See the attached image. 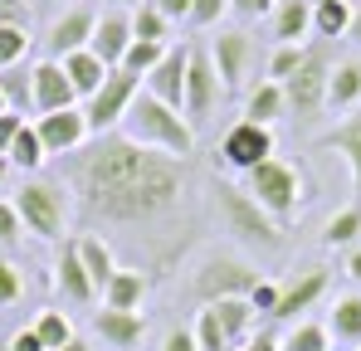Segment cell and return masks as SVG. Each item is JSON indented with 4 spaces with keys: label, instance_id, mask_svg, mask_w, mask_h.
<instances>
[{
    "label": "cell",
    "instance_id": "cell-48",
    "mask_svg": "<svg viewBox=\"0 0 361 351\" xmlns=\"http://www.w3.org/2000/svg\"><path fill=\"white\" fill-rule=\"evenodd\" d=\"M190 5H195V0H157V10H161L171 25H176V20H190Z\"/></svg>",
    "mask_w": 361,
    "mask_h": 351
},
{
    "label": "cell",
    "instance_id": "cell-19",
    "mask_svg": "<svg viewBox=\"0 0 361 351\" xmlns=\"http://www.w3.org/2000/svg\"><path fill=\"white\" fill-rule=\"evenodd\" d=\"M327 292V273L322 269H307L293 288L279 292V307H274V322H302V312L317 307V297Z\"/></svg>",
    "mask_w": 361,
    "mask_h": 351
},
{
    "label": "cell",
    "instance_id": "cell-53",
    "mask_svg": "<svg viewBox=\"0 0 361 351\" xmlns=\"http://www.w3.org/2000/svg\"><path fill=\"white\" fill-rule=\"evenodd\" d=\"M10 171H15V166H10V161L0 156V200H5V180H10Z\"/></svg>",
    "mask_w": 361,
    "mask_h": 351
},
{
    "label": "cell",
    "instance_id": "cell-54",
    "mask_svg": "<svg viewBox=\"0 0 361 351\" xmlns=\"http://www.w3.org/2000/svg\"><path fill=\"white\" fill-rule=\"evenodd\" d=\"M59 351H88V342H78V337H73V342H68V347H59Z\"/></svg>",
    "mask_w": 361,
    "mask_h": 351
},
{
    "label": "cell",
    "instance_id": "cell-10",
    "mask_svg": "<svg viewBox=\"0 0 361 351\" xmlns=\"http://www.w3.org/2000/svg\"><path fill=\"white\" fill-rule=\"evenodd\" d=\"M274 156V127H259V122H235L225 137H220V161L230 171H254L259 161Z\"/></svg>",
    "mask_w": 361,
    "mask_h": 351
},
{
    "label": "cell",
    "instance_id": "cell-32",
    "mask_svg": "<svg viewBox=\"0 0 361 351\" xmlns=\"http://www.w3.org/2000/svg\"><path fill=\"white\" fill-rule=\"evenodd\" d=\"M357 239H361V205L352 200L347 210H337V215L327 220L322 244H327V249H357Z\"/></svg>",
    "mask_w": 361,
    "mask_h": 351
},
{
    "label": "cell",
    "instance_id": "cell-58",
    "mask_svg": "<svg viewBox=\"0 0 361 351\" xmlns=\"http://www.w3.org/2000/svg\"><path fill=\"white\" fill-rule=\"evenodd\" d=\"M0 351H10V347H5V342H0Z\"/></svg>",
    "mask_w": 361,
    "mask_h": 351
},
{
    "label": "cell",
    "instance_id": "cell-8",
    "mask_svg": "<svg viewBox=\"0 0 361 351\" xmlns=\"http://www.w3.org/2000/svg\"><path fill=\"white\" fill-rule=\"evenodd\" d=\"M137 93H142V78H132L127 68H113V73L103 78V88L83 103L88 132H93V137H108L113 127H122V117H127V108H132Z\"/></svg>",
    "mask_w": 361,
    "mask_h": 351
},
{
    "label": "cell",
    "instance_id": "cell-16",
    "mask_svg": "<svg viewBox=\"0 0 361 351\" xmlns=\"http://www.w3.org/2000/svg\"><path fill=\"white\" fill-rule=\"evenodd\" d=\"M93 25H98V15L93 10H63L59 20L49 25V35H44V44H49V58H68L78 54V49H88V39H93Z\"/></svg>",
    "mask_w": 361,
    "mask_h": 351
},
{
    "label": "cell",
    "instance_id": "cell-31",
    "mask_svg": "<svg viewBox=\"0 0 361 351\" xmlns=\"http://www.w3.org/2000/svg\"><path fill=\"white\" fill-rule=\"evenodd\" d=\"M132 39H152V44H171V20L157 10V0H142L132 10Z\"/></svg>",
    "mask_w": 361,
    "mask_h": 351
},
{
    "label": "cell",
    "instance_id": "cell-6",
    "mask_svg": "<svg viewBox=\"0 0 361 351\" xmlns=\"http://www.w3.org/2000/svg\"><path fill=\"white\" fill-rule=\"evenodd\" d=\"M327 78H332V54H327V44H307L302 63L279 83V88H283V108L298 117V122L317 117L327 108Z\"/></svg>",
    "mask_w": 361,
    "mask_h": 351
},
{
    "label": "cell",
    "instance_id": "cell-18",
    "mask_svg": "<svg viewBox=\"0 0 361 351\" xmlns=\"http://www.w3.org/2000/svg\"><path fill=\"white\" fill-rule=\"evenodd\" d=\"M93 332L113 351H137L142 337H147V317L142 312H113V307H103V312H93Z\"/></svg>",
    "mask_w": 361,
    "mask_h": 351
},
{
    "label": "cell",
    "instance_id": "cell-21",
    "mask_svg": "<svg viewBox=\"0 0 361 351\" xmlns=\"http://www.w3.org/2000/svg\"><path fill=\"white\" fill-rule=\"evenodd\" d=\"M327 108H332V113H357L361 108V58L332 63V78H327Z\"/></svg>",
    "mask_w": 361,
    "mask_h": 351
},
{
    "label": "cell",
    "instance_id": "cell-34",
    "mask_svg": "<svg viewBox=\"0 0 361 351\" xmlns=\"http://www.w3.org/2000/svg\"><path fill=\"white\" fill-rule=\"evenodd\" d=\"M283 351H332V332H327V322H307V317H302L298 327L283 337Z\"/></svg>",
    "mask_w": 361,
    "mask_h": 351
},
{
    "label": "cell",
    "instance_id": "cell-42",
    "mask_svg": "<svg viewBox=\"0 0 361 351\" xmlns=\"http://www.w3.org/2000/svg\"><path fill=\"white\" fill-rule=\"evenodd\" d=\"M15 239H25L20 210H15V200H0V244H15Z\"/></svg>",
    "mask_w": 361,
    "mask_h": 351
},
{
    "label": "cell",
    "instance_id": "cell-23",
    "mask_svg": "<svg viewBox=\"0 0 361 351\" xmlns=\"http://www.w3.org/2000/svg\"><path fill=\"white\" fill-rule=\"evenodd\" d=\"M210 312H215V322L225 327V337L244 347V342H254V327H259V312L249 307V297H225V302H210Z\"/></svg>",
    "mask_w": 361,
    "mask_h": 351
},
{
    "label": "cell",
    "instance_id": "cell-50",
    "mask_svg": "<svg viewBox=\"0 0 361 351\" xmlns=\"http://www.w3.org/2000/svg\"><path fill=\"white\" fill-rule=\"evenodd\" d=\"M240 351H283V342H279L274 332H259V337H254V342H244Z\"/></svg>",
    "mask_w": 361,
    "mask_h": 351
},
{
    "label": "cell",
    "instance_id": "cell-39",
    "mask_svg": "<svg viewBox=\"0 0 361 351\" xmlns=\"http://www.w3.org/2000/svg\"><path fill=\"white\" fill-rule=\"evenodd\" d=\"M302 54H307V44H279L274 58H269V83H283V78L302 63Z\"/></svg>",
    "mask_w": 361,
    "mask_h": 351
},
{
    "label": "cell",
    "instance_id": "cell-38",
    "mask_svg": "<svg viewBox=\"0 0 361 351\" xmlns=\"http://www.w3.org/2000/svg\"><path fill=\"white\" fill-rule=\"evenodd\" d=\"M30 25H0V68H10V63H25L30 54Z\"/></svg>",
    "mask_w": 361,
    "mask_h": 351
},
{
    "label": "cell",
    "instance_id": "cell-49",
    "mask_svg": "<svg viewBox=\"0 0 361 351\" xmlns=\"http://www.w3.org/2000/svg\"><path fill=\"white\" fill-rule=\"evenodd\" d=\"M5 347H10V351H44V342L35 337V327H25V332H15Z\"/></svg>",
    "mask_w": 361,
    "mask_h": 351
},
{
    "label": "cell",
    "instance_id": "cell-20",
    "mask_svg": "<svg viewBox=\"0 0 361 351\" xmlns=\"http://www.w3.org/2000/svg\"><path fill=\"white\" fill-rule=\"evenodd\" d=\"M317 147L347 156V166H352V190H357V205H361V108H357V113H347V122H337L332 132H322Z\"/></svg>",
    "mask_w": 361,
    "mask_h": 351
},
{
    "label": "cell",
    "instance_id": "cell-3",
    "mask_svg": "<svg viewBox=\"0 0 361 351\" xmlns=\"http://www.w3.org/2000/svg\"><path fill=\"white\" fill-rule=\"evenodd\" d=\"M73 190L63 180H49V176H30L20 180L15 190V210H20V225L35 234V239H63V225L73 215Z\"/></svg>",
    "mask_w": 361,
    "mask_h": 351
},
{
    "label": "cell",
    "instance_id": "cell-56",
    "mask_svg": "<svg viewBox=\"0 0 361 351\" xmlns=\"http://www.w3.org/2000/svg\"><path fill=\"white\" fill-rule=\"evenodd\" d=\"M307 5H312V10H317V5H337V0H307Z\"/></svg>",
    "mask_w": 361,
    "mask_h": 351
},
{
    "label": "cell",
    "instance_id": "cell-11",
    "mask_svg": "<svg viewBox=\"0 0 361 351\" xmlns=\"http://www.w3.org/2000/svg\"><path fill=\"white\" fill-rule=\"evenodd\" d=\"M35 132H39V142H44V152H49V156H73V152H83V147H88V137H93L83 108H63V113L35 117Z\"/></svg>",
    "mask_w": 361,
    "mask_h": 351
},
{
    "label": "cell",
    "instance_id": "cell-25",
    "mask_svg": "<svg viewBox=\"0 0 361 351\" xmlns=\"http://www.w3.org/2000/svg\"><path fill=\"white\" fill-rule=\"evenodd\" d=\"M307 30H312V5L307 0H279L274 5V39L279 44H302Z\"/></svg>",
    "mask_w": 361,
    "mask_h": 351
},
{
    "label": "cell",
    "instance_id": "cell-41",
    "mask_svg": "<svg viewBox=\"0 0 361 351\" xmlns=\"http://www.w3.org/2000/svg\"><path fill=\"white\" fill-rule=\"evenodd\" d=\"M225 10H230V0H195V5H190V25H195V30H210V25H220Z\"/></svg>",
    "mask_w": 361,
    "mask_h": 351
},
{
    "label": "cell",
    "instance_id": "cell-59",
    "mask_svg": "<svg viewBox=\"0 0 361 351\" xmlns=\"http://www.w3.org/2000/svg\"><path fill=\"white\" fill-rule=\"evenodd\" d=\"M357 351H361V347H357Z\"/></svg>",
    "mask_w": 361,
    "mask_h": 351
},
{
    "label": "cell",
    "instance_id": "cell-1",
    "mask_svg": "<svg viewBox=\"0 0 361 351\" xmlns=\"http://www.w3.org/2000/svg\"><path fill=\"white\" fill-rule=\"evenodd\" d=\"M73 195L88 225H157L185 195V161L108 132L83 147L73 166Z\"/></svg>",
    "mask_w": 361,
    "mask_h": 351
},
{
    "label": "cell",
    "instance_id": "cell-12",
    "mask_svg": "<svg viewBox=\"0 0 361 351\" xmlns=\"http://www.w3.org/2000/svg\"><path fill=\"white\" fill-rule=\"evenodd\" d=\"M185 63H190V44H171L161 54V63L142 78V93H152L166 108H180L185 103Z\"/></svg>",
    "mask_w": 361,
    "mask_h": 351
},
{
    "label": "cell",
    "instance_id": "cell-51",
    "mask_svg": "<svg viewBox=\"0 0 361 351\" xmlns=\"http://www.w3.org/2000/svg\"><path fill=\"white\" fill-rule=\"evenodd\" d=\"M347 39H352V44H361V0L352 5V25H347Z\"/></svg>",
    "mask_w": 361,
    "mask_h": 351
},
{
    "label": "cell",
    "instance_id": "cell-26",
    "mask_svg": "<svg viewBox=\"0 0 361 351\" xmlns=\"http://www.w3.org/2000/svg\"><path fill=\"white\" fill-rule=\"evenodd\" d=\"M142 297H147V278L137 269H118L113 283L103 288V307H113V312H142Z\"/></svg>",
    "mask_w": 361,
    "mask_h": 351
},
{
    "label": "cell",
    "instance_id": "cell-55",
    "mask_svg": "<svg viewBox=\"0 0 361 351\" xmlns=\"http://www.w3.org/2000/svg\"><path fill=\"white\" fill-rule=\"evenodd\" d=\"M127 5H132V10H137V5H142V0H113V10H127Z\"/></svg>",
    "mask_w": 361,
    "mask_h": 351
},
{
    "label": "cell",
    "instance_id": "cell-37",
    "mask_svg": "<svg viewBox=\"0 0 361 351\" xmlns=\"http://www.w3.org/2000/svg\"><path fill=\"white\" fill-rule=\"evenodd\" d=\"M171 44H152V39H132V49H127V58H122V68L132 73V78H147L157 63H161V54H166Z\"/></svg>",
    "mask_w": 361,
    "mask_h": 351
},
{
    "label": "cell",
    "instance_id": "cell-46",
    "mask_svg": "<svg viewBox=\"0 0 361 351\" xmlns=\"http://www.w3.org/2000/svg\"><path fill=\"white\" fill-rule=\"evenodd\" d=\"M161 351H200V347H195V337H190L185 327H171L166 342H161Z\"/></svg>",
    "mask_w": 361,
    "mask_h": 351
},
{
    "label": "cell",
    "instance_id": "cell-27",
    "mask_svg": "<svg viewBox=\"0 0 361 351\" xmlns=\"http://www.w3.org/2000/svg\"><path fill=\"white\" fill-rule=\"evenodd\" d=\"M327 332H332V342L361 347V292H347V297L332 302V312H327Z\"/></svg>",
    "mask_w": 361,
    "mask_h": 351
},
{
    "label": "cell",
    "instance_id": "cell-15",
    "mask_svg": "<svg viewBox=\"0 0 361 351\" xmlns=\"http://www.w3.org/2000/svg\"><path fill=\"white\" fill-rule=\"evenodd\" d=\"M63 108H78V93H73L63 63L59 58L35 63V113L44 117V113H63Z\"/></svg>",
    "mask_w": 361,
    "mask_h": 351
},
{
    "label": "cell",
    "instance_id": "cell-43",
    "mask_svg": "<svg viewBox=\"0 0 361 351\" xmlns=\"http://www.w3.org/2000/svg\"><path fill=\"white\" fill-rule=\"evenodd\" d=\"M279 292H283V288H274V283H269V278H264V283H259V288L249 292V307H254V312H259V317H274V307H279Z\"/></svg>",
    "mask_w": 361,
    "mask_h": 351
},
{
    "label": "cell",
    "instance_id": "cell-36",
    "mask_svg": "<svg viewBox=\"0 0 361 351\" xmlns=\"http://www.w3.org/2000/svg\"><path fill=\"white\" fill-rule=\"evenodd\" d=\"M190 337H195V347H200V351H240L230 337H225V327L215 322V312H210V307H200V317H195Z\"/></svg>",
    "mask_w": 361,
    "mask_h": 351
},
{
    "label": "cell",
    "instance_id": "cell-13",
    "mask_svg": "<svg viewBox=\"0 0 361 351\" xmlns=\"http://www.w3.org/2000/svg\"><path fill=\"white\" fill-rule=\"evenodd\" d=\"M249 58H254V44H249V35H240V30H220V35L210 39V63H215L225 93L244 88V78H249Z\"/></svg>",
    "mask_w": 361,
    "mask_h": 351
},
{
    "label": "cell",
    "instance_id": "cell-2",
    "mask_svg": "<svg viewBox=\"0 0 361 351\" xmlns=\"http://www.w3.org/2000/svg\"><path fill=\"white\" fill-rule=\"evenodd\" d=\"M122 137L137 142V147H147V152L176 156V161H185V156L195 152V127L185 122V113L157 103L152 93H137V98H132V108L122 117Z\"/></svg>",
    "mask_w": 361,
    "mask_h": 351
},
{
    "label": "cell",
    "instance_id": "cell-52",
    "mask_svg": "<svg viewBox=\"0 0 361 351\" xmlns=\"http://www.w3.org/2000/svg\"><path fill=\"white\" fill-rule=\"evenodd\" d=\"M347 273H352V278H357V283H361V244H357V249H352V254H347Z\"/></svg>",
    "mask_w": 361,
    "mask_h": 351
},
{
    "label": "cell",
    "instance_id": "cell-24",
    "mask_svg": "<svg viewBox=\"0 0 361 351\" xmlns=\"http://www.w3.org/2000/svg\"><path fill=\"white\" fill-rule=\"evenodd\" d=\"M73 249H78V264L88 269L93 288L103 292L108 283H113V273H118V259H113V249H108L98 234H78V239H73Z\"/></svg>",
    "mask_w": 361,
    "mask_h": 351
},
{
    "label": "cell",
    "instance_id": "cell-28",
    "mask_svg": "<svg viewBox=\"0 0 361 351\" xmlns=\"http://www.w3.org/2000/svg\"><path fill=\"white\" fill-rule=\"evenodd\" d=\"M0 98H5L10 113L35 108V68H30V63H10V68H0Z\"/></svg>",
    "mask_w": 361,
    "mask_h": 351
},
{
    "label": "cell",
    "instance_id": "cell-47",
    "mask_svg": "<svg viewBox=\"0 0 361 351\" xmlns=\"http://www.w3.org/2000/svg\"><path fill=\"white\" fill-rule=\"evenodd\" d=\"M0 25H30V10L20 0H0Z\"/></svg>",
    "mask_w": 361,
    "mask_h": 351
},
{
    "label": "cell",
    "instance_id": "cell-57",
    "mask_svg": "<svg viewBox=\"0 0 361 351\" xmlns=\"http://www.w3.org/2000/svg\"><path fill=\"white\" fill-rule=\"evenodd\" d=\"M0 113H10V108H5V98H0Z\"/></svg>",
    "mask_w": 361,
    "mask_h": 351
},
{
    "label": "cell",
    "instance_id": "cell-40",
    "mask_svg": "<svg viewBox=\"0 0 361 351\" xmlns=\"http://www.w3.org/2000/svg\"><path fill=\"white\" fill-rule=\"evenodd\" d=\"M20 297H25V273L10 259H0V307H15Z\"/></svg>",
    "mask_w": 361,
    "mask_h": 351
},
{
    "label": "cell",
    "instance_id": "cell-45",
    "mask_svg": "<svg viewBox=\"0 0 361 351\" xmlns=\"http://www.w3.org/2000/svg\"><path fill=\"white\" fill-rule=\"evenodd\" d=\"M279 0H230V10L235 15H244V20H259V15H269Z\"/></svg>",
    "mask_w": 361,
    "mask_h": 351
},
{
    "label": "cell",
    "instance_id": "cell-14",
    "mask_svg": "<svg viewBox=\"0 0 361 351\" xmlns=\"http://www.w3.org/2000/svg\"><path fill=\"white\" fill-rule=\"evenodd\" d=\"M88 49L103 58L108 68H122V58H127V49H132V15H127V10H103L98 25H93Z\"/></svg>",
    "mask_w": 361,
    "mask_h": 351
},
{
    "label": "cell",
    "instance_id": "cell-44",
    "mask_svg": "<svg viewBox=\"0 0 361 351\" xmlns=\"http://www.w3.org/2000/svg\"><path fill=\"white\" fill-rule=\"evenodd\" d=\"M20 127H25V117H20V113H0V156H10V142H15Z\"/></svg>",
    "mask_w": 361,
    "mask_h": 351
},
{
    "label": "cell",
    "instance_id": "cell-33",
    "mask_svg": "<svg viewBox=\"0 0 361 351\" xmlns=\"http://www.w3.org/2000/svg\"><path fill=\"white\" fill-rule=\"evenodd\" d=\"M347 25H352V0H337V5H317L312 10V30L322 39H342Z\"/></svg>",
    "mask_w": 361,
    "mask_h": 351
},
{
    "label": "cell",
    "instance_id": "cell-9",
    "mask_svg": "<svg viewBox=\"0 0 361 351\" xmlns=\"http://www.w3.org/2000/svg\"><path fill=\"white\" fill-rule=\"evenodd\" d=\"M220 98H225V83H220V73H215V63H210V49H195V44H190V63H185V103H180L185 122H190V127L210 122L215 108H220Z\"/></svg>",
    "mask_w": 361,
    "mask_h": 351
},
{
    "label": "cell",
    "instance_id": "cell-5",
    "mask_svg": "<svg viewBox=\"0 0 361 351\" xmlns=\"http://www.w3.org/2000/svg\"><path fill=\"white\" fill-rule=\"evenodd\" d=\"M244 190H249V195L259 200V210H269L279 225H288L302 210V176L293 171L288 161H279V156L259 161L254 171H244Z\"/></svg>",
    "mask_w": 361,
    "mask_h": 351
},
{
    "label": "cell",
    "instance_id": "cell-29",
    "mask_svg": "<svg viewBox=\"0 0 361 351\" xmlns=\"http://www.w3.org/2000/svg\"><path fill=\"white\" fill-rule=\"evenodd\" d=\"M288 113L283 108V88L279 83H259V88H249V98H244V122H259V127H274L279 117Z\"/></svg>",
    "mask_w": 361,
    "mask_h": 351
},
{
    "label": "cell",
    "instance_id": "cell-4",
    "mask_svg": "<svg viewBox=\"0 0 361 351\" xmlns=\"http://www.w3.org/2000/svg\"><path fill=\"white\" fill-rule=\"evenodd\" d=\"M259 283H264V273L254 264L235 259V254H205L195 264V273H190V292H195L200 307L225 302V297H249Z\"/></svg>",
    "mask_w": 361,
    "mask_h": 351
},
{
    "label": "cell",
    "instance_id": "cell-22",
    "mask_svg": "<svg viewBox=\"0 0 361 351\" xmlns=\"http://www.w3.org/2000/svg\"><path fill=\"white\" fill-rule=\"evenodd\" d=\"M59 63H63V73H68V83H73V93H78L83 103H88V98H93V93L103 88V78L113 73V68H108L103 58L93 54V49H78V54L59 58Z\"/></svg>",
    "mask_w": 361,
    "mask_h": 351
},
{
    "label": "cell",
    "instance_id": "cell-35",
    "mask_svg": "<svg viewBox=\"0 0 361 351\" xmlns=\"http://www.w3.org/2000/svg\"><path fill=\"white\" fill-rule=\"evenodd\" d=\"M35 337L44 342V351H59L73 342V322H68V312H39L35 317Z\"/></svg>",
    "mask_w": 361,
    "mask_h": 351
},
{
    "label": "cell",
    "instance_id": "cell-17",
    "mask_svg": "<svg viewBox=\"0 0 361 351\" xmlns=\"http://www.w3.org/2000/svg\"><path fill=\"white\" fill-rule=\"evenodd\" d=\"M54 292H59L63 302H73V307H88L98 288H93V278H88V269L78 264V249H73V239L59 249V259H54Z\"/></svg>",
    "mask_w": 361,
    "mask_h": 351
},
{
    "label": "cell",
    "instance_id": "cell-30",
    "mask_svg": "<svg viewBox=\"0 0 361 351\" xmlns=\"http://www.w3.org/2000/svg\"><path fill=\"white\" fill-rule=\"evenodd\" d=\"M15 171H39L44 161H49V152H44V142H39V132H35V122H25L20 132H15V142H10V156H5Z\"/></svg>",
    "mask_w": 361,
    "mask_h": 351
},
{
    "label": "cell",
    "instance_id": "cell-7",
    "mask_svg": "<svg viewBox=\"0 0 361 351\" xmlns=\"http://www.w3.org/2000/svg\"><path fill=\"white\" fill-rule=\"evenodd\" d=\"M215 195H220V215L230 234H240L244 244H259V249H283V225L269 210H259V200L244 185H220Z\"/></svg>",
    "mask_w": 361,
    "mask_h": 351
}]
</instances>
